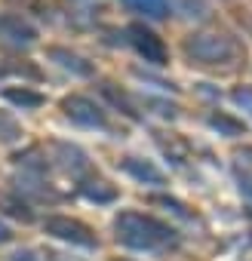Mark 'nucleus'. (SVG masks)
Wrapping results in <instances>:
<instances>
[{
  "instance_id": "nucleus-12",
  "label": "nucleus",
  "mask_w": 252,
  "mask_h": 261,
  "mask_svg": "<svg viewBox=\"0 0 252 261\" xmlns=\"http://www.w3.org/2000/svg\"><path fill=\"white\" fill-rule=\"evenodd\" d=\"M209 126L215 129L218 136H224V139H240V136H246V123L237 120V117H231V114H224V111H212V114H209Z\"/></svg>"
},
{
  "instance_id": "nucleus-10",
  "label": "nucleus",
  "mask_w": 252,
  "mask_h": 261,
  "mask_svg": "<svg viewBox=\"0 0 252 261\" xmlns=\"http://www.w3.org/2000/svg\"><path fill=\"white\" fill-rule=\"evenodd\" d=\"M80 194L86 200H92V203H102V206L117 200V188L111 181H105V178H83L80 181Z\"/></svg>"
},
{
  "instance_id": "nucleus-14",
  "label": "nucleus",
  "mask_w": 252,
  "mask_h": 261,
  "mask_svg": "<svg viewBox=\"0 0 252 261\" xmlns=\"http://www.w3.org/2000/svg\"><path fill=\"white\" fill-rule=\"evenodd\" d=\"M4 98H7V101H13V105H16V108H22V111L40 108V105L46 101L40 92H34V89H28V86H7V89H4Z\"/></svg>"
},
{
  "instance_id": "nucleus-1",
  "label": "nucleus",
  "mask_w": 252,
  "mask_h": 261,
  "mask_svg": "<svg viewBox=\"0 0 252 261\" xmlns=\"http://www.w3.org/2000/svg\"><path fill=\"white\" fill-rule=\"evenodd\" d=\"M114 230H117V240L126 249H136V252H151V249L175 243V230L169 224H163L154 215L133 212V209L130 212H120L114 218Z\"/></svg>"
},
{
  "instance_id": "nucleus-18",
  "label": "nucleus",
  "mask_w": 252,
  "mask_h": 261,
  "mask_svg": "<svg viewBox=\"0 0 252 261\" xmlns=\"http://www.w3.org/2000/svg\"><path fill=\"white\" fill-rule=\"evenodd\" d=\"M148 200H151L154 206H166L169 212H175V215H182V218H191L188 206H185V203H179V200H172V197H163V194H151Z\"/></svg>"
},
{
  "instance_id": "nucleus-16",
  "label": "nucleus",
  "mask_w": 252,
  "mask_h": 261,
  "mask_svg": "<svg viewBox=\"0 0 252 261\" xmlns=\"http://www.w3.org/2000/svg\"><path fill=\"white\" fill-rule=\"evenodd\" d=\"M0 74H16V77H28V80H40V68L31 65V62H22V59H10L4 68H0Z\"/></svg>"
},
{
  "instance_id": "nucleus-20",
  "label": "nucleus",
  "mask_w": 252,
  "mask_h": 261,
  "mask_svg": "<svg viewBox=\"0 0 252 261\" xmlns=\"http://www.w3.org/2000/svg\"><path fill=\"white\" fill-rule=\"evenodd\" d=\"M151 108H157V114H163V117H175L179 114V108L175 105H169V101H163V98H145Z\"/></svg>"
},
{
  "instance_id": "nucleus-6",
  "label": "nucleus",
  "mask_w": 252,
  "mask_h": 261,
  "mask_svg": "<svg viewBox=\"0 0 252 261\" xmlns=\"http://www.w3.org/2000/svg\"><path fill=\"white\" fill-rule=\"evenodd\" d=\"M46 59L56 62L59 68L71 71L74 77H92V74H95V65L86 62L80 53H74V49H68V46H46Z\"/></svg>"
},
{
  "instance_id": "nucleus-24",
  "label": "nucleus",
  "mask_w": 252,
  "mask_h": 261,
  "mask_svg": "<svg viewBox=\"0 0 252 261\" xmlns=\"http://www.w3.org/2000/svg\"><path fill=\"white\" fill-rule=\"evenodd\" d=\"M13 237V230H10V224H4V221H0V243H7Z\"/></svg>"
},
{
  "instance_id": "nucleus-21",
  "label": "nucleus",
  "mask_w": 252,
  "mask_h": 261,
  "mask_svg": "<svg viewBox=\"0 0 252 261\" xmlns=\"http://www.w3.org/2000/svg\"><path fill=\"white\" fill-rule=\"evenodd\" d=\"M13 261H40V258H37L34 249H19V252L13 255Z\"/></svg>"
},
{
  "instance_id": "nucleus-5",
  "label": "nucleus",
  "mask_w": 252,
  "mask_h": 261,
  "mask_svg": "<svg viewBox=\"0 0 252 261\" xmlns=\"http://www.w3.org/2000/svg\"><path fill=\"white\" fill-rule=\"evenodd\" d=\"M62 111L71 123L77 126H86V129H105V111L98 101L86 98V95H65L62 98Z\"/></svg>"
},
{
  "instance_id": "nucleus-3",
  "label": "nucleus",
  "mask_w": 252,
  "mask_h": 261,
  "mask_svg": "<svg viewBox=\"0 0 252 261\" xmlns=\"http://www.w3.org/2000/svg\"><path fill=\"white\" fill-rule=\"evenodd\" d=\"M43 230L56 240H65L71 246H83V249H92L98 246V237L89 224H83L80 218H71V215H49L43 218Z\"/></svg>"
},
{
  "instance_id": "nucleus-2",
  "label": "nucleus",
  "mask_w": 252,
  "mask_h": 261,
  "mask_svg": "<svg viewBox=\"0 0 252 261\" xmlns=\"http://www.w3.org/2000/svg\"><path fill=\"white\" fill-rule=\"evenodd\" d=\"M185 56L191 59V65L218 68V65H228V62H240L243 49L224 31H197L185 40Z\"/></svg>"
},
{
  "instance_id": "nucleus-22",
  "label": "nucleus",
  "mask_w": 252,
  "mask_h": 261,
  "mask_svg": "<svg viewBox=\"0 0 252 261\" xmlns=\"http://www.w3.org/2000/svg\"><path fill=\"white\" fill-rule=\"evenodd\" d=\"M237 178H240V191H243L246 197H252V175H246V172H237Z\"/></svg>"
},
{
  "instance_id": "nucleus-7",
  "label": "nucleus",
  "mask_w": 252,
  "mask_h": 261,
  "mask_svg": "<svg viewBox=\"0 0 252 261\" xmlns=\"http://www.w3.org/2000/svg\"><path fill=\"white\" fill-rule=\"evenodd\" d=\"M120 169H123L126 175H133L136 181H142V185H166V175H163L154 163L139 160V157H126V160L120 163Z\"/></svg>"
},
{
  "instance_id": "nucleus-9",
  "label": "nucleus",
  "mask_w": 252,
  "mask_h": 261,
  "mask_svg": "<svg viewBox=\"0 0 252 261\" xmlns=\"http://www.w3.org/2000/svg\"><path fill=\"white\" fill-rule=\"evenodd\" d=\"M53 148H56V154H59L62 166H65V169H71L74 175H80L83 169H89V157H86L77 145H68V142H53Z\"/></svg>"
},
{
  "instance_id": "nucleus-13",
  "label": "nucleus",
  "mask_w": 252,
  "mask_h": 261,
  "mask_svg": "<svg viewBox=\"0 0 252 261\" xmlns=\"http://www.w3.org/2000/svg\"><path fill=\"white\" fill-rule=\"evenodd\" d=\"M123 7L130 13L145 16V19H166L169 10H172L169 0H123Z\"/></svg>"
},
{
  "instance_id": "nucleus-11",
  "label": "nucleus",
  "mask_w": 252,
  "mask_h": 261,
  "mask_svg": "<svg viewBox=\"0 0 252 261\" xmlns=\"http://www.w3.org/2000/svg\"><path fill=\"white\" fill-rule=\"evenodd\" d=\"M0 212L10 215V218H16V221H25V224H31V221H34V209H31L19 194H7V191H0Z\"/></svg>"
},
{
  "instance_id": "nucleus-8",
  "label": "nucleus",
  "mask_w": 252,
  "mask_h": 261,
  "mask_svg": "<svg viewBox=\"0 0 252 261\" xmlns=\"http://www.w3.org/2000/svg\"><path fill=\"white\" fill-rule=\"evenodd\" d=\"M0 31H4L10 40H16V43H34L37 40V28L31 22H25L22 16H16V13L0 16Z\"/></svg>"
},
{
  "instance_id": "nucleus-23",
  "label": "nucleus",
  "mask_w": 252,
  "mask_h": 261,
  "mask_svg": "<svg viewBox=\"0 0 252 261\" xmlns=\"http://www.w3.org/2000/svg\"><path fill=\"white\" fill-rule=\"evenodd\" d=\"M237 157H240L243 163H252V145H246V148H240V151H237Z\"/></svg>"
},
{
  "instance_id": "nucleus-17",
  "label": "nucleus",
  "mask_w": 252,
  "mask_h": 261,
  "mask_svg": "<svg viewBox=\"0 0 252 261\" xmlns=\"http://www.w3.org/2000/svg\"><path fill=\"white\" fill-rule=\"evenodd\" d=\"M22 139V126L13 114L0 111V142H19Z\"/></svg>"
},
{
  "instance_id": "nucleus-26",
  "label": "nucleus",
  "mask_w": 252,
  "mask_h": 261,
  "mask_svg": "<svg viewBox=\"0 0 252 261\" xmlns=\"http://www.w3.org/2000/svg\"><path fill=\"white\" fill-rule=\"evenodd\" d=\"M249 240H252V237H249Z\"/></svg>"
},
{
  "instance_id": "nucleus-19",
  "label": "nucleus",
  "mask_w": 252,
  "mask_h": 261,
  "mask_svg": "<svg viewBox=\"0 0 252 261\" xmlns=\"http://www.w3.org/2000/svg\"><path fill=\"white\" fill-rule=\"evenodd\" d=\"M231 98H234L243 111H249V114H252V86H237V89L231 92Z\"/></svg>"
},
{
  "instance_id": "nucleus-25",
  "label": "nucleus",
  "mask_w": 252,
  "mask_h": 261,
  "mask_svg": "<svg viewBox=\"0 0 252 261\" xmlns=\"http://www.w3.org/2000/svg\"><path fill=\"white\" fill-rule=\"evenodd\" d=\"M123 261H130V258H123Z\"/></svg>"
},
{
  "instance_id": "nucleus-15",
  "label": "nucleus",
  "mask_w": 252,
  "mask_h": 261,
  "mask_svg": "<svg viewBox=\"0 0 252 261\" xmlns=\"http://www.w3.org/2000/svg\"><path fill=\"white\" fill-rule=\"evenodd\" d=\"M102 95H105L114 108H120V114H126L130 120H139V117H142V114H139V108H136V101L126 95L123 89H117L114 83H105V86H102Z\"/></svg>"
},
{
  "instance_id": "nucleus-4",
  "label": "nucleus",
  "mask_w": 252,
  "mask_h": 261,
  "mask_svg": "<svg viewBox=\"0 0 252 261\" xmlns=\"http://www.w3.org/2000/svg\"><path fill=\"white\" fill-rule=\"evenodd\" d=\"M126 34V40H130L133 46H136V53L145 59V62H151V65H157V68H163L166 62H169V49H166V43L148 28V25H142V22H133L130 28L123 31Z\"/></svg>"
}]
</instances>
